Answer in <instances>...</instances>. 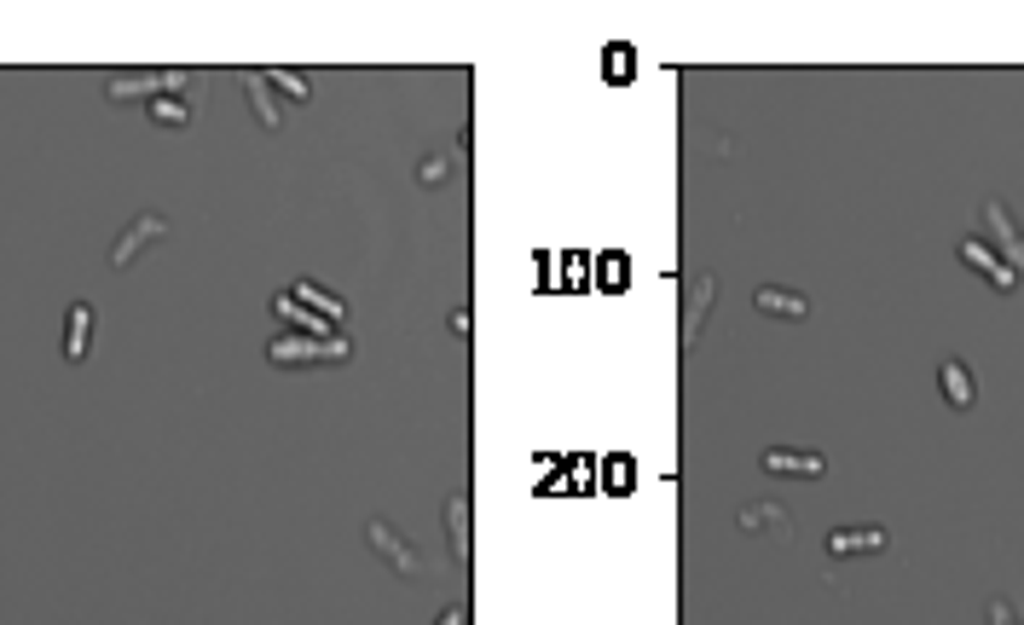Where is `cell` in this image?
<instances>
[{"label":"cell","instance_id":"8fae6325","mask_svg":"<svg viewBox=\"0 0 1024 625\" xmlns=\"http://www.w3.org/2000/svg\"><path fill=\"white\" fill-rule=\"evenodd\" d=\"M764 470L770 475H798V481H822L828 458L822 452H764Z\"/></svg>","mask_w":1024,"mask_h":625},{"label":"cell","instance_id":"30bf717a","mask_svg":"<svg viewBox=\"0 0 1024 625\" xmlns=\"http://www.w3.org/2000/svg\"><path fill=\"white\" fill-rule=\"evenodd\" d=\"M243 93H250V105H255V123H261L266 134H278V128H284V111H278V99H273L266 70H250V76H243Z\"/></svg>","mask_w":1024,"mask_h":625},{"label":"cell","instance_id":"7a4b0ae2","mask_svg":"<svg viewBox=\"0 0 1024 625\" xmlns=\"http://www.w3.org/2000/svg\"><path fill=\"white\" fill-rule=\"evenodd\" d=\"M192 88V70H157V76H116V82L105 88V99H116V105H128V99H162V93H186Z\"/></svg>","mask_w":1024,"mask_h":625},{"label":"cell","instance_id":"3957f363","mask_svg":"<svg viewBox=\"0 0 1024 625\" xmlns=\"http://www.w3.org/2000/svg\"><path fill=\"white\" fill-rule=\"evenodd\" d=\"M365 544H371V551L388 562V568H394L400 579H417L423 574V556L412 551V544H405L394 528H388V521L382 516H371V521H365Z\"/></svg>","mask_w":1024,"mask_h":625},{"label":"cell","instance_id":"7402d4cb","mask_svg":"<svg viewBox=\"0 0 1024 625\" xmlns=\"http://www.w3.org/2000/svg\"><path fill=\"white\" fill-rule=\"evenodd\" d=\"M435 625H469V609H458V602H452V609H440Z\"/></svg>","mask_w":1024,"mask_h":625},{"label":"cell","instance_id":"44dd1931","mask_svg":"<svg viewBox=\"0 0 1024 625\" xmlns=\"http://www.w3.org/2000/svg\"><path fill=\"white\" fill-rule=\"evenodd\" d=\"M990 625H1019V620H1013V609H1008V602H1001V597L990 602Z\"/></svg>","mask_w":1024,"mask_h":625},{"label":"cell","instance_id":"4fadbf2b","mask_svg":"<svg viewBox=\"0 0 1024 625\" xmlns=\"http://www.w3.org/2000/svg\"><path fill=\"white\" fill-rule=\"evenodd\" d=\"M937 389H944V400L955 412H967L978 400V382H973V371L960 366V359H944V366H937Z\"/></svg>","mask_w":1024,"mask_h":625},{"label":"cell","instance_id":"8992f818","mask_svg":"<svg viewBox=\"0 0 1024 625\" xmlns=\"http://www.w3.org/2000/svg\"><path fill=\"white\" fill-rule=\"evenodd\" d=\"M955 255L967 261V267H973L978 278H990L996 290H1013V285H1019V273H1013V267H1008V261H1001L990 244H978V238H960V250H955Z\"/></svg>","mask_w":1024,"mask_h":625},{"label":"cell","instance_id":"2e32d148","mask_svg":"<svg viewBox=\"0 0 1024 625\" xmlns=\"http://www.w3.org/2000/svg\"><path fill=\"white\" fill-rule=\"evenodd\" d=\"M735 521H741V533H787L793 528V516L782 510V504H747Z\"/></svg>","mask_w":1024,"mask_h":625},{"label":"cell","instance_id":"d6986e66","mask_svg":"<svg viewBox=\"0 0 1024 625\" xmlns=\"http://www.w3.org/2000/svg\"><path fill=\"white\" fill-rule=\"evenodd\" d=\"M266 82H273L284 99H296V105H307V99H313V82H307L301 70H266Z\"/></svg>","mask_w":1024,"mask_h":625},{"label":"cell","instance_id":"ffe728a7","mask_svg":"<svg viewBox=\"0 0 1024 625\" xmlns=\"http://www.w3.org/2000/svg\"><path fill=\"white\" fill-rule=\"evenodd\" d=\"M602 70H608V82H631V70H637V53H631V47H608V53H602Z\"/></svg>","mask_w":1024,"mask_h":625},{"label":"cell","instance_id":"9c48e42d","mask_svg":"<svg viewBox=\"0 0 1024 625\" xmlns=\"http://www.w3.org/2000/svg\"><path fill=\"white\" fill-rule=\"evenodd\" d=\"M290 301H296V308H307L313 319H324V325H342V313H347V301L336 290H319V285H307V278H301V285H290Z\"/></svg>","mask_w":1024,"mask_h":625},{"label":"cell","instance_id":"ba28073f","mask_svg":"<svg viewBox=\"0 0 1024 625\" xmlns=\"http://www.w3.org/2000/svg\"><path fill=\"white\" fill-rule=\"evenodd\" d=\"M886 528H833L828 533V556H879L886 551Z\"/></svg>","mask_w":1024,"mask_h":625},{"label":"cell","instance_id":"e0dca14e","mask_svg":"<svg viewBox=\"0 0 1024 625\" xmlns=\"http://www.w3.org/2000/svg\"><path fill=\"white\" fill-rule=\"evenodd\" d=\"M151 123H162V128H186L192 123V105L180 93H162V99H151Z\"/></svg>","mask_w":1024,"mask_h":625},{"label":"cell","instance_id":"9a60e30c","mask_svg":"<svg viewBox=\"0 0 1024 625\" xmlns=\"http://www.w3.org/2000/svg\"><path fill=\"white\" fill-rule=\"evenodd\" d=\"M752 301H759L764 319H805V313H810V301L798 296V290H775V285H764Z\"/></svg>","mask_w":1024,"mask_h":625},{"label":"cell","instance_id":"ac0fdd59","mask_svg":"<svg viewBox=\"0 0 1024 625\" xmlns=\"http://www.w3.org/2000/svg\"><path fill=\"white\" fill-rule=\"evenodd\" d=\"M412 180H417V186H446V180H452V151H428L423 163L412 169Z\"/></svg>","mask_w":1024,"mask_h":625},{"label":"cell","instance_id":"5b68a950","mask_svg":"<svg viewBox=\"0 0 1024 625\" xmlns=\"http://www.w3.org/2000/svg\"><path fill=\"white\" fill-rule=\"evenodd\" d=\"M985 232L996 238L1001 261H1008L1013 273H1024V232L1013 227V215H1008V204H1001V197H990V204H985Z\"/></svg>","mask_w":1024,"mask_h":625},{"label":"cell","instance_id":"7c38bea8","mask_svg":"<svg viewBox=\"0 0 1024 625\" xmlns=\"http://www.w3.org/2000/svg\"><path fill=\"white\" fill-rule=\"evenodd\" d=\"M88 348H93V308H88V301H76V308L65 313V359H70V366H81Z\"/></svg>","mask_w":1024,"mask_h":625},{"label":"cell","instance_id":"6da1fadb","mask_svg":"<svg viewBox=\"0 0 1024 625\" xmlns=\"http://www.w3.org/2000/svg\"><path fill=\"white\" fill-rule=\"evenodd\" d=\"M266 359L278 371H324V366H347L354 342L347 336H273L266 342Z\"/></svg>","mask_w":1024,"mask_h":625},{"label":"cell","instance_id":"52a82bcc","mask_svg":"<svg viewBox=\"0 0 1024 625\" xmlns=\"http://www.w3.org/2000/svg\"><path fill=\"white\" fill-rule=\"evenodd\" d=\"M446 539H452V562L475 556V521H469V493L446 498Z\"/></svg>","mask_w":1024,"mask_h":625},{"label":"cell","instance_id":"5bb4252c","mask_svg":"<svg viewBox=\"0 0 1024 625\" xmlns=\"http://www.w3.org/2000/svg\"><path fill=\"white\" fill-rule=\"evenodd\" d=\"M712 290H718V285H712V273H701V278H694V296H689V308H683V331H678L683 354L694 348V331L706 325V301H712Z\"/></svg>","mask_w":1024,"mask_h":625},{"label":"cell","instance_id":"277c9868","mask_svg":"<svg viewBox=\"0 0 1024 625\" xmlns=\"http://www.w3.org/2000/svg\"><path fill=\"white\" fill-rule=\"evenodd\" d=\"M157 238H169V220H162V215H134L128 227H122V238L111 244V267H116V273H122V267H134L139 250H151Z\"/></svg>","mask_w":1024,"mask_h":625},{"label":"cell","instance_id":"603a6c76","mask_svg":"<svg viewBox=\"0 0 1024 625\" xmlns=\"http://www.w3.org/2000/svg\"><path fill=\"white\" fill-rule=\"evenodd\" d=\"M446 325H452V336H469V331H475V319H469V313H463V308H458V313H452V319H446Z\"/></svg>","mask_w":1024,"mask_h":625}]
</instances>
